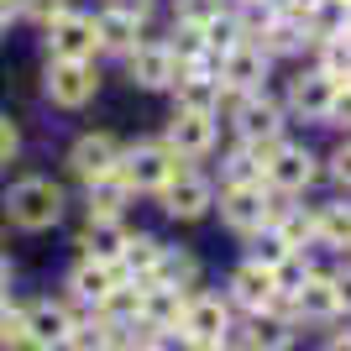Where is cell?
I'll return each mask as SVG.
<instances>
[{
    "instance_id": "obj_4",
    "label": "cell",
    "mask_w": 351,
    "mask_h": 351,
    "mask_svg": "<svg viewBox=\"0 0 351 351\" xmlns=\"http://www.w3.org/2000/svg\"><path fill=\"white\" fill-rule=\"evenodd\" d=\"M231 116H236L241 142H247V147H263L267 158H273V147L283 142V105L267 100L263 89H257V95H241V100L231 105Z\"/></svg>"
},
{
    "instance_id": "obj_15",
    "label": "cell",
    "mask_w": 351,
    "mask_h": 351,
    "mask_svg": "<svg viewBox=\"0 0 351 351\" xmlns=\"http://www.w3.org/2000/svg\"><path fill=\"white\" fill-rule=\"evenodd\" d=\"M168 147L178 158H205L215 147V116H194V110H178L168 121Z\"/></svg>"
},
{
    "instance_id": "obj_2",
    "label": "cell",
    "mask_w": 351,
    "mask_h": 351,
    "mask_svg": "<svg viewBox=\"0 0 351 351\" xmlns=\"http://www.w3.org/2000/svg\"><path fill=\"white\" fill-rule=\"evenodd\" d=\"M178 173H184V158L168 142H142L132 152H121V162H116V178L126 189H162Z\"/></svg>"
},
{
    "instance_id": "obj_3",
    "label": "cell",
    "mask_w": 351,
    "mask_h": 351,
    "mask_svg": "<svg viewBox=\"0 0 351 351\" xmlns=\"http://www.w3.org/2000/svg\"><path fill=\"white\" fill-rule=\"evenodd\" d=\"M273 215H278V205H273L267 184H226V194H220V220L241 236L273 226Z\"/></svg>"
},
{
    "instance_id": "obj_30",
    "label": "cell",
    "mask_w": 351,
    "mask_h": 351,
    "mask_svg": "<svg viewBox=\"0 0 351 351\" xmlns=\"http://www.w3.org/2000/svg\"><path fill=\"white\" fill-rule=\"evenodd\" d=\"M16 11H27V16H37V21H58L63 16V0H16Z\"/></svg>"
},
{
    "instance_id": "obj_34",
    "label": "cell",
    "mask_w": 351,
    "mask_h": 351,
    "mask_svg": "<svg viewBox=\"0 0 351 351\" xmlns=\"http://www.w3.org/2000/svg\"><path fill=\"white\" fill-rule=\"evenodd\" d=\"M16 325H21V315H16V309H11V304H5V299H0V341L11 336Z\"/></svg>"
},
{
    "instance_id": "obj_24",
    "label": "cell",
    "mask_w": 351,
    "mask_h": 351,
    "mask_svg": "<svg viewBox=\"0 0 351 351\" xmlns=\"http://www.w3.org/2000/svg\"><path fill=\"white\" fill-rule=\"evenodd\" d=\"M126 194H132V189H126L116 173L95 178V184H89V220H116L121 205H126Z\"/></svg>"
},
{
    "instance_id": "obj_36",
    "label": "cell",
    "mask_w": 351,
    "mask_h": 351,
    "mask_svg": "<svg viewBox=\"0 0 351 351\" xmlns=\"http://www.w3.org/2000/svg\"><path fill=\"white\" fill-rule=\"evenodd\" d=\"M11 16H16V0H0V32L11 27Z\"/></svg>"
},
{
    "instance_id": "obj_28",
    "label": "cell",
    "mask_w": 351,
    "mask_h": 351,
    "mask_svg": "<svg viewBox=\"0 0 351 351\" xmlns=\"http://www.w3.org/2000/svg\"><path fill=\"white\" fill-rule=\"evenodd\" d=\"M69 351H116V336H110V325H73L69 336H63Z\"/></svg>"
},
{
    "instance_id": "obj_7",
    "label": "cell",
    "mask_w": 351,
    "mask_h": 351,
    "mask_svg": "<svg viewBox=\"0 0 351 351\" xmlns=\"http://www.w3.org/2000/svg\"><path fill=\"white\" fill-rule=\"evenodd\" d=\"M215 79H220L226 89H236V95H257V89H263V79H267V53H263L257 43H236L231 53H220Z\"/></svg>"
},
{
    "instance_id": "obj_18",
    "label": "cell",
    "mask_w": 351,
    "mask_h": 351,
    "mask_svg": "<svg viewBox=\"0 0 351 351\" xmlns=\"http://www.w3.org/2000/svg\"><path fill=\"white\" fill-rule=\"evenodd\" d=\"M21 330H32L43 346H63V336L73 330V320H69V309H63V304H53V299H37V304L21 315Z\"/></svg>"
},
{
    "instance_id": "obj_37",
    "label": "cell",
    "mask_w": 351,
    "mask_h": 351,
    "mask_svg": "<svg viewBox=\"0 0 351 351\" xmlns=\"http://www.w3.org/2000/svg\"><path fill=\"white\" fill-rule=\"evenodd\" d=\"M325 351H351V330H346V336H330V346H325Z\"/></svg>"
},
{
    "instance_id": "obj_5",
    "label": "cell",
    "mask_w": 351,
    "mask_h": 351,
    "mask_svg": "<svg viewBox=\"0 0 351 351\" xmlns=\"http://www.w3.org/2000/svg\"><path fill=\"white\" fill-rule=\"evenodd\" d=\"M231 330V309L220 304L215 293H194L189 304H184V320H178V336L189 341V351H210L226 341Z\"/></svg>"
},
{
    "instance_id": "obj_17",
    "label": "cell",
    "mask_w": 351,
    "mask_h": 351,
    "mask_svg": "<svg viewBox=\"0 0 351 351\" xmlns=\"http://www.w3.org/2000/svg\"><path fill=\"white\" fill-rule=\"evenodd\" d=\"M142 16H147V0H136V5H116V11H105L100 21H95V32H100V47L132 53V47H136V32H142Z\"/></svg>"
},
{
    "instance_id": "obj_25",
    "label": "cell",
    "mask_w": 351,
    "mask_h": 351,
    "mask_svg": "<svg viewBox=\"0 0 351 351\" xmlns=\"http://www.w3.org/2000/svg\"><path fill=\"white\" fill-rule=\"evenodd\" d=\"M320 63L315 69L320 73H330L336 84H351V32H341V37H320Z\"/></svg>"
},
{
    "instance_id": "obj_9",
    "label": "cell",
    "mask_w": 351,
    "mask_h": 351,
    "mask_svg": "<svg viewBox=\"0 0 351 351\" xmlns=\"http://www.w3.org/2000/svg\"><path fill=\"white\" fill-rule=\"evenodd\" d=\"M283 299H289V315H293V320H336V315H341L336 273H304L299 289L283 293Z\"/></svg>"
},
{
    "instance_id": "obj_8",
    "label": "cell",
    "mask_w": 351,
    "mask_h": 351,
    "mask_svg": "<svg viewBox=\"0 0 351 351\" xmlns=\"http://www.w3.org/2000/svg\"><path fill=\"white\" fill-rule=\"evenodd\" d=\"M47 43H53V58L89 63L95 53H100V32H95V16H69V11H63L58 21H47Z\"/></svg>"
},
{
    "instance_id": "obj_27",
    "label": "cell",
    "mask_w": 351,
    "mask_h": 351,
    "mask_svg": "<svg viewBox=\"0 0 351 351\" xmlns=\"http://www.w3.org/2000/svg\"><path fill=\"white\" fill-rule=\"evenodd\" d=\"M283 257H293V252L283 247V236L273 231V226H263V231H252V257H247V263H257V267H278Z\"/></svg>"
},
{
    "instance_id": "obj_32",
    "label": "cell",
    "mask_w": 351,
    "mask_h": 351,
    "mask_svg": "<svg viewBox=\"0 0 351 351\" xmlns=\"http://www.w3.org/2000/svg\"><path fill=\"white\" fill-rule=\"evenodd\" d=\"M330 173H336L341 189H351V142H341L336 152H330Z\"/></svg>"
},
{
    "instance_id": "obj_29",
    "label": "cell",
    "mask_w": 351,
    "mask_h": 351,
    "mask_svg": "<svg viewBox=\"0 0 351 351\" xmlns=\"http://www.w3.org/2000/svg\"><path fill=\"white\" fill-rule=\"evenodd\" d=\"M325 126H351V84L336 89V100H330V110H325Z\"/></svg>"
},
{
    "instance_id": "obj_21",
    "label": "cell",
    "mask_w": 351,
    "mask_h": 351,
    "mask_svg": "<svg viewBox=\"0 0 351 351\" xmlns=\"http://www.w3.org/2000/svg\"><path fill=\"white\" fill-rule=\"evenodd\" d=\"M273 231L283 236V247L289 252H309L315 247V241H320V236H315V210H278V215H273Z\"/></svg>"
},
{
    "instance_id": "obj_13",
    "label": "cell",
    "mask_w": 351,
    "mask_h": 351,
    "mask_svg": "<svg viewBox=\"0 0 351 351\" xmlns=\"http://www.w3.org/2000/svg\"><path fill=\"white\" fill-rule=\"evenodd\" d=\"M116 162H121V147H116V136H105V132L79 136V142H73V152H69V168L84 178V184L110 178V173H116Z\"/></svg>"
},
{
    "instance_id": "obj_26",
    "label": "cell",
    "mask_w": 351,
    "mask_h": 351,
    "mask_svg": "<svg viewBox=\"0 0 351 351\" xmlns=\"http://www.w3.org/2000/svg\"><path fill=\"white\" fill-rule=\"evenodd\" d=\"M189 278H194V257H189V252H168V247H162V252H158V267H152V278H147V283H162V289H189Z\"/></svg>"
},
{
    "instance_id": "obj_10",
    "label": "cell",
    "mask_w": 351,
    "mask_h": 351,
    "mask_svg": "<svg viewBox=\"0 0 351 351\" xmlns=\"http://www.w3.org/2000/svg\"><path fill=\"white\" fill-rule=\"evenodd\" d=\"M95 89H100V79H95V69H89V63L53 58V69H47V100H53V105L79 110V105L95 100Z\"/></svg>"
},
{
    "instance_id": "obj_35",
    "label": "cell",
    "mask_w": 351,
    "mask_h": 351,
    "mask_svg": "<svg viewBox=\"0 0 351 351\" xmlns=\"http://www.w3.org/2000/svg\"><path fill=\"white\" fill-rule=\"evenodd\" d=\"M336 299H341V309L351 315V273H336Z\"/></svg>"
},
{
    "instance_id": "obj_39",
    "label": "cell",
    "mask_w": 351,
    "mask_h": 351,
    "mask_svg": "<svg viewBox=\"0 0 351 351\" xmlns=\"http://www.w3.org/2000/svg\"><path fill=\"white\" fill-rule=\"evenodd\" d=\"M5 283H11V263H5V257H0V289H5Z\"/></svg>"
},
{
    "instance_id": "obj_33",
    "label": "cell",
    "mask_w": 351,
    "mask_h": 351,
    "mask_svg": "<svg viewBox=\"0 0 351 351\" xmlns=\"http://www.w3.org/2000/svg\"><path fill=\"white\" fill-rule=\"evenodd\" d=\"M16 147H21V136H16L11 121L0 116V162H11V158H16Z\"/></svg>"
},
{
    "instance_id": "obj_6",
    "label": "cell",
    "mask_w": 351,
    "mask_h": 351,
    "mask_svg": "<svg viewBox=\"0 0 351 351\" xmlns=\"http://www.w3.org/2000/svg\"><path fill=\"white\" fill-rule=\"evenodd\" d=\"M315 152L309 147H293V142H278L273 147V158H267V168H263V184L273 194H304L309 184H315Z\"/></svg>"
},
{
    "instance_id": "obj_20",
    "label": "cell",
    "mask_w": 351,
    "mask_h": 351,
    "mask_svg": "<svg viewBox=\"0 0 351 351\" xmlns=\"http://www.w3.org/2000/svg\"><path fill=\"white\" fill-rule=\"evenodd\" d=\"M121 226L116 220H89L84 236H79V247H84V263H116L121 257Z\"/></svg>"
},
{
    "instance_id": "obj_31",
    "label": "cell",
    "mask_w": 351,
    "mask_h": 351,
    "mask_svg": "<svg viewBox=\"0 0 351 351\" xmlns=\"http://www.w3.org/2000/svg\"><path fill=\"white\" fill-rule=\"evenodd\" d=\"M0 351H53V346H43V341L32 336V330H21V325H16L11 336L0 341Z\"/></svg>"
},
{
    "instance_id": "obj_12",
    "label": "cell",
    "mask_w": 351,
    "mask_h": 351,
    "mask_svg": "<svg viewBox=\"0 0 351 351\" xmlns=\"http://www.w3.org/2000/svg\"><path fill=\"white\" fill-rule=\"evenodd\" d=\"M336 79L320 69H309V73H293L289 79V105L283 110H293V116H304V121H325V110H330V100H336Z\"/></svg>"
},
{
    "instance_id": "obj_23",
    "label": "cell",
    "mask_w": 351,
    "mask_h": 351,
    "mask_svg": "<svg viewBox=\"0 0 351 351\" xmlns=\"http://www.w3.org/2000/svg\"><path fill=\"white\" fill-rule=\"evenodd\" d=\"M315 236H320L325 247H346V241H351V205H346V199L315 210Z\"/></svg>"
},
{
    "instance_id": "obj_14",
    "label": "cell",
    "mask_w": 351,
    "mask_h": 351,
    "mask_svg": "<svg viewBox=\"0 0 351 351\" xmlns=\"http://www.w3.org/2000/svg\"><path fill=\"white\" fill-rule=\"evenodd\" d=\"M126 69H132V84H142V89H162L178 79V58L162 43H136L126 53Z\"/></svg>"
},
{
    "instance_id": "obj_38",
    "label": "cell",
    "mask_w": 351,
    "mask_h": 351,
    "mask_svg": "<svg viewBox=\"0 0 351 351\" xmlns=\"http://www.w3.org/2000/svg\"><path fill=\"white\" fill-rule=\"evenodd\" d=\"M336 257H341V273H351V241H346V247H336Z\"/></svg>"
},
{
    "instance_id": "obj_1",
    "label": "cell",
    "mask_w": 351,
    "mask_h": 351,
    "mask_svg": "<svg viewBox=\"0 0 351 351\" xmlns=\"http://www.w3.org/2000/svg\"><path fill=\"white\" fill-rule=\"evenodd\" d=\"M5 210H11V220L21 231H47V226H58V215H63V189L53 178H21V184H11V194H5Z\"/></svg>"
},
{
    "instance_id": "obj_22",
    "label": "cell",
    "mask_w": 351,
    "mask_h": 351,
    "mask_svg": "<svg viewBox=\"0 0 351 351\" xmlns=\"http://www.w3.org/2000/svg\"><path fill=\"white\" fill-rule=\"evenodd\" d=\"M158 241L152 236H126L121 241V257H116V267L121 273H132V278H152V267H158Z\"/></svg>"
},
{
    "instance_id": "obj_16",
    "label": "cell",
    "mask_w": 351,
    "mask_h": 351,
    "mask_svg": "<svg viewBox=\"0 0 351 351\" xmlns=\"http://www.w3.org/2000/svg\"><path fill=\"white\" fill-rule=\"evenodd\" d=\"M231 299L241 309H273V299H278V278H273V267H257V263H241L231 273Z\"/></svg>"
},
{
    "instance_id": "obj_19",
    "label": "cell",
    "mask_w": 351,
    "mask_h": 351,
    "mask_svg": "<svg viewBox=\"0 0 351 351\" xmlns=\"http://www.w3.org/2000/svg\"><path fill=\"white\" fill-rule=\"evenodd\" d=\"M116 283H121L116 263H79V267H73V278H69V289H73V299H84V304H105Z\"/></svg>"
},
{
    "instance_id": "obj_11",
    "label": "cell",
    "mask_w": 351,
    "mask_h": 351,
    "mask_svg": "<svg viewBox=\"0 0 351 351\" xmlns=\"http://www.w3.org/2000/svg\"><path fill=\"white\" fill-rule=\"evenodd\" d=\"M158 194H162V210H168L173 220H199L210 205H215V189H210V178L189 173V168H184L178 178H168Z\"/></svg>"
}]
</instances>
